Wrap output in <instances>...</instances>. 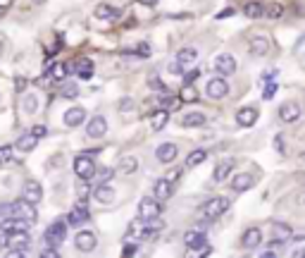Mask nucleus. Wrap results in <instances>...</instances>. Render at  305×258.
Returning <instances> with one entry per match:
<instances>
[{
  "instance_id": "obj_2",
  "label": "nucleus",
  "mask_w": 305,
  "mask_h": 258,
  "mask_svg": "<svg viewBox=\"0 0 305 258\" xmlns=\"http://www.w3.org/2000/svg\"><path fill=\"white\" fill-rule=\"evenodd\" d=\"M5 246L10 249V254L24 256V254L29 251V246H31V234H29V230H15V232H10Z\"/></svg>"
},
{
  "instance_id": "obj_44",
  "label": "nucleus",
  "mask_w": 305,
  "mask_h": 258,
  "mask_svg": "<svg viewBox=\"0 0 305 258\" xmlns=\"http://www.w3.org/2000/svg\"><path fill=\"white\" fill-rule=\"evenodd\" d=\"M200 74H203L200 70H188V72L184 74V84H193V81H196Z\"/></svg>"
},
{
  "instance_id": "obj_36",
  "label": "nucleus",
  "mask_w": 305,
  "mask_h": 258,
  "mask_svg": "<svg viewBox=\"0 0 305 258\" xmlns=\"http://www.w3.org/2000/svg\"><path fill=\"white\" fill-rule=\"evenodd\" d=\"M46 72L53 74V79H65L67 77V67H65V62H57V65H50Z\"/></svg>"
},
{
  "instance_id": "obj_14",
  "label": "nucleus",
  "mask_w": 305,
  "mask_h": 258,
  "mask_svg": "<svg viewBox=\"0 0 305 258\" xmlns=\"http://www.w3.org/2000/svg\"><path fill=\"white\" fill-rule=\"evenodd\" d=\"M15 218H24V220H29V222H36L38 213H36V208H34V203H29L26 199L15 201Z\"/></svg>"
},
{
  "instance_id": "obj_34",
  "label": "nucleus",
  "mask_w": 305,
  "mask_h": 258,
  "mask_svg": "<svg viewBox=\"0 0 305 258\" xmlns=\"http://www.w3.org/2000/svg\"><path fill=\"white\" fill-rule=\"evenodd\" d=\"M205 158H208V151H203V148H198V151H191V153H188V158H186V167L200 165V163H205Z\"/></svg>"
},
{
  "instance_id": "obj_21",
  "label": "nucleus",
  "mask_w": 305,
  "mask_h": 258,
  "mask_svg": "<svg viewBox=\"0 0 305 258\" xmlns=\"http://www.w3.org/2000/svg\"><path fill=\"white\" fill-rule=\"evenodd\" d=\"M93 196H95V201L98 203H112V199H115V189H112L108 182H100V184L93 189Z\"/></svg>"
},
{
  "instance_id": "obj_41",
  "label": "nucleus",
  "mask_w": 305,
  "mask_h": 258,
  "mask_svg": "<svg viewBox=\"0 0 305 258\" xmlns=\"http://www.w3.org/2000/svg\"><path fill=\"white\" fill-rule=\"evenodd\" d=\"M134 53H136L139 57H143V60H145V57H150V46H148V43H139Z\"/></svg>"
},
{
  "instance_id": "obj_58",
  "label": "nucleus",
  "mask_w": 305,
  "mask_h": 258,
  "mask_svg": "<svg viewBox=\"0 0 305 258\" xmlns=\"http://www.w3.org/2000/svg\"><path fill=\"white\" fill-rule=\"evenodd\" d=\"M301 158H303V160H305V153H303V155H301Z\"/></svg>"
},
{
  "instance_id": "obj_54",
  "label": "nucleus",
  "mask_w": 305,
  "mask_h": 258,
  "mask_svg": "<svg viewBox=\"0 0 305 258\" xmlns=\"http://www.w3.org/2000/svg\"><path fill=\"white\" fill-rule=\"evenodd\" d=\"M141 5H148V7H155L158 5V0H139Z\"/></svg>"
},
{
  "instance_id": "obj_13",
  "label": "nucleus",
  "mask_w": 305,
  "mask_h": 258,
  "mask_svg": "<svg viewBox=\"0 0 305 258\" xmlns=\"http://www.w3.org/2000/svg\"><path fill=\"white\" fill-rule=\"evenodd\" d=\"M241 246H243L246 251H253V249L262 246V230H260V227H248V230L243 232V237H241Z\"/></svg>"
},
{
  "instance_id": "obj_29",
  "label": "nucleus",
  "mask_w": 305,
  "mask_h": 258,
  "mask_svg": "<svg viewBox=\"0 0 305 258\" xmlns=\"http://www.w3.org/2000/svg\"><path fill=\"white\" fill-rule=\"evenodd\" d=\"M262 12H265V5H262V2H258V0H251V2H246V5H243V15H246L248 19L262 17Z\"/></svg>"
},
{
  "instance_id": "obj_22",
  "label": "nucleus",
  "mask_w": 305,
  "mask_h": 258,
  "mask_svg": "<svg viewBox=\"0 0 305 258\" xmlns=\"http://www.w3.org/2000/svg\"><path fill=\"white\" fill-rule=\"evenodd\" d=\"M205 122H208V117H205V112H186V115L181 117V127H186V129L203 127Z\"/></svg>"
},
{
  "instance_id": "obj_43",
  "label": "nucleus",
  "mask_w": 305,
  "mask_h": 258,
  "mask_svg": "<svg viewBox=\"0 0 305 258\" xmlns=\"http://www.w3.org/2000/svg\"><path fill=\"white\" fill-rule=\"evenodd\" d=\"M62 96H65V98H76V96H79V89H76L74 84H65V89H62Z\"/></svg>"
},
{
  "instance_id": "obj_46",
  "label": "nucleus",
  "mask_w": 305,
  "mask_h": 258,
  "mask_svg": "<svg viewBox=\"0 0 305 258\" xmlns=\"http://www.w3.org/2000/svg\"><path fill=\"white\" fill-rule=\"evenodd\" d=\"M31 134H34L36 139H43V136L48 134V127H43V125H36V127H31Z\"/></svg>"
},
{
  "instance_id": "obj_30",
  "label": "nucleus",
  "mask_w": 305,
  "mask_h": 258,
  "mask_svg": "<svg viewBox=\"0 0 305 258\" xmlns=\"http://www.w3.org/2000/svg\"><path fill=\"white\" fill-rule=\"evenodd\" d=\"M93 15H95L98 19H115V17H119V12H117L112 5H108V2H100V5H95Z\"/></svg>"
},
{
  "instance_id": "obj_8",
  "label": "nucleus",
  "mask_w": 305,
  "mask_h": 258,
  "mask_svg": "<svg viewBox=\"0 0 305 258\" xmlns=\"http://www.w3.org/2000/svg\"><path fill=\"white\" fill-rule=\"evenodd\" d=\"M205 93H208V98H212V101H222V98H227V96H229V84H227V79H224V77H215V79H210L208 86H205Z\"/></svg>"
},
{
  "instance_id": "obj_53",
  "label": "nucleus",
  "mask_w": 305,
  "mask_h": 258,
  "mask_svg": "<svg viewBox=\"0 0 305 258\" xmlns=\"http://www.w3.org/2000/svg\"><path fill=\"white\" fill-rule=\"evenodd\" d=\"M169 19H191L188 12H181V15H169Z\"/></svg>"
},
{
  "instance_id": "obj_19",
  "label": "nucleus",
  "mask_w": 305,
  "mask_h": 258,
  "mask_svg": "<svg viewBox=\"0 0 305 258\" xmlns=\"http://www.w3.org/2000/svg\"><path fill=\"white\" fill-rule=\"evenodd\" d=\"M253 182H255V177H253L251 172H238L232 180V189L236 194H241V191H248L253 186Z\"/></svg>"
},
{
  "instance_id": "obj_39",
  "label": "nucleus",
  "mask_w": 305,
  "mask_h": 258,
  "mask_svg": "<svg viewBox=\"0 0 305 258\" xmlns=\"http://www.w3.org/2000/svg\"><path fill=\"white\" fill-rule=\"evenodd\" d=\"M148 86H150L153 91H158V93H167V91H169V89H167V86L162 84L158 77H150V79H148Z\"/></svg>"
},
{
  "instance_id": "obj_17",
  "label": "nucleus",
  "mask_w": 305,
  "mask_h": 258,
  "mask_svg": "<svg viewBox=\"0 0 305 258\" xmlns=\"http://www.w3.org/2000/svg\"><path fill=\"white\" fill-rule=\"evenodd\" d=\"M22 199H26L29 203H34V206H36V203L43 199V189H41V184H38V182H34V180L24 182V189H22Z\"/></svg>"
},
{
  "instance_id": "obj_3",
  "label": "nucleus",
  "mask_w": 305,
  "mask_h": 258,
  "mask_svg": "<svg viewBox=\"0 0 305 258\" xmlns=\"http://www.w3.org/2000/svg\"><path fill=\"white\" fill-rule=\"evenodd\" d=\"M95 172H98V167L93 163V155H76L74 158V175L79 177V180H93L95 177Z\"/></svg>"
},
{
  "instance_id": "obj_27",
  "label": "nucleus",
  "mask_w": 305,
  "mask_h": 258,
  "mask_svg": "<svg viewBox=\"0 0 305 258\" xmlns=\"http://www.w3.org/2000/svg\"><path fill=\"white\" fill-rule=\"evenodd\" d=\"M272 234H274V239H279V241L293 239V230L288 227L286 222H274L272 225Z\"/></svg>"
},
{
  "instance_id": "obj_9",
  "label": "nucleus",
  "mask_w": 305,
  "mask_h": 258,
  "mask_svg": "<svg viewBox=\"0 0 305 258\" xmlns=\"http://www.w3.org/2000/svg\"><path fill=\"white\" fill-rule=\"evenodd\" d=\"M108 134V120L103 115H93L86 125V136L89 139H103Z\"/></svg>"
},
{
  "instance_id": "obj_12",
  "label": "nucleus",
  "mask_w": 305,
  "mask_h": 258,
  "mask_svg": "<svg viewBox=\"0 0 305 258\" xmlns=\"http://www.w3.org/2000/svg\"><path fill=\"white\" fill-rule=\"evenodd\" d=\"M215 72L219 77H232L236 72V57L229 55V53H222V55L215 57Z\"/></svg>"
},
{
  "instance_id": "obj_24",
  "label": "nucleus",
  "mask_w": 305,
  "mask_h": 258,
  "mask_svg": "<svg viewBox=\"0 0 305 258\" xmlns=\"http://www.w3.org/2000/svg\"><path fill=\"white\" fill-rule=\"evenodd\" d=\"M234 165H236V163H234V158H227V160H222V163L215 167V172H212V180H215V182H224V180H227V177L232 175Z\"/></svg>"
},
{
  "instance_id": "obj_37",
  "label": "nucleus",
  "mask_w": 305,
  "mask_h": 258,
  "mask_svg": "<svg viewBox=\"0 0 305 258\" xmlns=\"http://www.w3.org/2000/svg\"><path fill=\"white\" fill-rule=\"evenodd\" d=\"M141 218H136V220H131L129 222V234L131 237H143V232H145V227H141Z\"/></svg>"
},
{
  "instance_id": "obj_31",
  "label": "nucleus",
  "mask_w": 305,
  "mask_h": 258,
  "mask_svg": "<svg viewBox=\"0 0 305 258\" xmlns=\"http://www.w3.org/2000/svg\"><path fill=\"white\" fill-rule=\"evenodd\" d=\"M198 98H200V93H198L196 86H193V84H184V89H181V93H179L181 103H196Z\"/></svg>"
},
{
  "instance_id": "obj_47",
  "label": "nucleus",
  "mask_w": 305,
  "mask_h": 258,
  "mask_svg": "<svg viewBox=\"0 0 305 258\" xmlns=\"http://www.w3.org/2000/svg\"><path fill=\"white\" fill-rule=\"evenodd\" d=\"M139 251V246L136 244H124V249H122V256H134Z\"/></svg>"
},
{
  "instance_id": "obj_57",
  "label": "nucleus",
  "mask_w": 305,
  "mask_h": 258,
  "mask_svg": "<svg viewBox=\"0 0 305 258\" xmlns=\"http://www.w3.org/2000/svg\"><path fill=\"white\" fill-rule=\"evenodd\" d=\"M31 2H34V5H43L46 0H31Z\"/></svg>"
},
{
  "instance_id": "obj_16",
  "label": "nucleus",
  "mask_w": 305,
  "mask_h": 258,
  "mask_svg": "<svg viewBox=\"0 0 305 258\" xmlns=\"http://www.w3.org/2000/svg\"><path fill=\"white\" fill-rule=\"evenodd\" d=\"M248 53L255 57H265L269 53V38L267 36H253L248 41Z\"/></svg>"
},
{
  "instance_id": "obj_40",
  "label": "nucleus",
  "mask_w": 305,
  "mask_h": 258,
  "mask_svg": "<svg viewBox=\"0 0 305 258\" xmlns=\"http://www.w3.org/2000/svg\"><path fill=\"white\" fill-rule=\"evenodd\" d=\"M181 172H184V170H181V167H172V170H169V172H167V175H164V180H167V182H172V184H174V182H179V180H181Z\"/></svg>"
},
{
  "instance_id": "obj_7",
  "label": "nucleus",
  "mask_w": 305,
  "mask_h": 258,
  "mask_svg": "<svg viewBox=\"0 0 305 258\" xmlns=\"http://www.w3.org/2000/svg\"><path fill=\"white\" fill-rule=\"evenodd\" d=\"M74 246H76V251H81V254H91V251L98 246L95 232H91V230H79L76 237H74Z\"/></svg>"
},
{
  "instance_id": "obj_49",
  "label": "nucleus",
  "mask_w": 305,
  "mask_h": 258,
  "mask_svg": "<svg viewBox=\"0 0 305 258\" xmlns=\"http://www.w3.org/2000/svg\"><path fill=\"white\" fill-rule=\"evenodd\" d=\"M41 256H43V258H57L60 254H57V249L50 246V249H43V251H41Z\"/></svg>"
},
{
  "instance_id": "obj_25",
  "label": "nucleus",
  "mask_w": 305,
  "mask_h": 258,
  "mask_svg": "<svg viewBox=\"0 0 305 258\" xmlns=\"http://www.w3.org/2000/svg\"><path fill=\"white\" fill-rule=\"evenodd\" d=\"M167 122H169V110L160 108V110L153 112V117H150V129L153 131H162V129L167 127Z\"/></svg>"
},
{
  "instance_id": "obj_1",
  "label": "nucleus",
  "mask_w": 305,
  "mask_h": 258,
  "mask_svg": "<svg viewBox=\"0 0 305 258\" xmlns=\"http://www.w3.org/2000/svg\"><path fill=\"white\" fill-rule=\"evenodd\" d=\"M229 206H232V201L227 196H215V199H210L208 203H203L200 215H203V220H217V218H222L229 210Z\"/></svg>"
},
{
  "instance_id": "obj_6",
  "label": "nucleus",
  "mask_w": 305,
  "mask_h": 258,
  "mask_svg": "<svg viewBox=\"0 0 305 258\" xmlns=\"http://www.w3.org/2000/svg\"><path fill=\"white\" fill-rule=\"evenodd\" d=\"M301 103H296V101H286V103H282L279 105V110H277V117H279V122H284V125H291V122H298L301 120Z\"/></svg>"
},
{
  "instance_id": "obj_50",
  "label": "nucleus",
  "mask_w": 305,
  "mask_h": 258,
  "mask_svg": "<svg viewBox=\"0 0 305 258\" xmlns=\"http://www.w3.org/2000/svg\"><path fill=\"white\" fill-rule=\"evenodd\" d=\"M234 12H236V10H234V7H227V10H222V12H217V19H229L234 15Z\"/></svg>"
},
{
  "instance_id": "obj_51",
  "label": "nucleus",
  "mask_w": 305,
  "mask_h": 258,
  "mask_svg": "<svg viewBox=\"0 0 305 258\" xmlns=\"http://www.w3.org/2000/svg\"><path fill=\"white\" fill-rule=\"evenodd\" d=\"M10 153H12V146L0 148V160H7V158H10Z\"/></svg>"
},
{
  "instance_id": "obj_15",
  "label": "nucleus",
  "mask_w": 305,
  "mask_h": 258,
  "mask_svg": "<svg viewBox=\"0 0 305 258\" xmlns=\"http://www.w3.org/2000/svg\"><path fill=\"white\" fill-rule=\"evenodd\" d=\"M258 108L255 105H246V108H241V110L236 112V125L238 127H253L255 122H258Z\"/></svg>"
},
{
  "instance_id": "obj_26",
  "label": "nucleus",
  "mask_w": 305,
  "mask_h": 258,
  "mask_svg": "<svg viewBox=\"0 0 305 258\" xmlns=\"http://www.w3.org/2000/svg\"><path fill=\"white\" fill-rule=\"evenodd\" d=\"M36 144H38V139L31 134V131H26V134H22V136L17 139L15 148L22 151V153H29V151H34V148H36Z\"/></svg>"
},
{
  "instance_id": "obj_20",
  "label": "nucleus",
  "mask_w": 305,
  "mask_h": 258,
  "mask_svg": "<svg viewBox=\"0 0 305 258\" xmlns=\"http://www.w3.org/2000/svg\"><path fill=\"white\" fill-rule=\"evenodd\" d=\"M74 74H76L81 81H89L91 77H93V62H91L89 57L76 60V62H74Z\"/></svg>"
},
{
  "instance_id": "obj_33",
  "label": "nucleus",
  "mask_w": 305,
  "mask_h": 258,
  "mask_svg": "<svg viewBox=\"0 0 305 258\" xmlns=\"http://www.w3.org/2000/svg\"><path fill=\"white\" fill-rule=\"evenodd\" d=\"M262 17H267V19H282V17H284V5H282V2H269V5H265V12H262Z\"/></svg>"
},
{
  "instance_id": "obj_11",
  "label": "nucleus",
  "mask_w": 305,
  "mask_h": 258,
  "mask_svg": "<svg viewBox=\"0 0 305 258\" xmlns=\"http://www.w3.org/2000/svg\"><path fill=\"white\" fill-rule=\"evenodd\" d=\"M177 155H179V146H177L174 141H164V144H160V146L155 148V158H158L160 163H164V165L174 163Z\"/></svg>"
},
{
  "instance_id": "obj_35",
  "label": "nucleus",
  "mask_w": 305,
  "mask_h": 258,
  "mask_svg": "<svg viewBox=\"0 0 305 258\" xmlns=\"http://www.w3.org/2000/svg\"><path fill=\"white\" fill-rule=\"evenodd\" d=\"M36 108H38L36 96H34V93H26V96H24V101H22V110L26 112V115H34Z\"/></svg>"
},
{
  "instance_id": "obj_42",
  "label": "nucleus",
  "mask_w": 305,
  "mask_h": 258,
  "mask_svg": "<svg viewBox=\"0 0 305 258\" xmlns=\"http://www.w3.org/2000/svg\"><path fill=\"white\" fill-rule=\"evenodd\" d=\"M274 93H277V81H269L267 86H265L262 98H265V101H272V98H274Z\"/></svg>"
},
{
  "instance_id": "obj_52",
  "label": "nucleus",
  "mask_w": 305,
  "mask_h": 258,
  "mask_svg": "<svg viewBox=\"0 0 305 258\" xmlns=\"http://www.w3.org/2000/svg\"><path fill=\"white\" fill-rule=\"evenodd\" d=\"M277 254H279V251H274V249H267V251H260V256H262V258H274Z\"/></svg>"
},
{
  "instance_id": "obj_45",
  "label": "nucleus",
  "mask_w": 305,
  "mask_h": 258,
  "mask_svg": "<svg viewBox=\"0 0 305 258\" xmlns=\"http://www.w3.org/2000/svg\"><path fill=\"white\" fill-rule=\"evenodd\" d=\"M95 175H100V182H110V180L115 177V170H112V167H105L103 172H95Z\"/></svg>"
},
{
  "instance_id": "obj_18",
  "label": "nucleus",
  "mask_w": 305,
  "mask_h": 258,
  "mask_svg": "<svg viewBox=\"0 0 305 258\" xmlns=\"http://www.w3.org/2000/svg\"><path fill=\"white\" fill-rule=\"evenodd\" d=\"M172 194H174V184H172V182H167L164 177H162V180H158V182H155V186H153V196H155V199H158L160 203L167 201Z\"/></svg>"
},
{
  "instance_id": "obj_38",
  "label": "nucleus",
  "mask_w": 305,
  "mask_h": 258,
  "mask_svg": "<svg viewBox=\"0 0 305 258\" xmlns=\"http://www.w3.org/2000/svg\"><path fill=\"white\" fill-rule=\"evenodd\" d=\"M76 196H79L81 201H89V196H91L89 180H81V184H79V189H76Z\"/></svg>"
},
{
  "instance_id": "obj_23",
  "label": "nucleus",
  "mask_w": 305,
  "mask_h": 258,
  "mask_svg": "<svg viewBox=\"0 0 305 258\" xmlns=\"http://www.w3.org/2000/svg\"><path fill=\"white\" fill-rule=\"evenodd\" d=\"M84 120H86V110L79 108V105H76V108H70V110L65 112V125H67V127H79Z\"/></svg>"
},
{
  "instance_id": "obj_32",
  "label": "nucleus",
  "mask_w": 305,
  "mask_h": 258,
  "mask_svg": "<svg viewBox=\"0 0 305 258\" xmlns=\"http://www.w3.org/2000/svg\"><path fill=\"white\" fill-rule=\"evenodd\" d=\"M139 170V160L134 158V155H124L122 160H119V172L122 175H134Z\"/></svg>"
},
{
  "instance_id": "obj_48",
  "label": "nucleus",
  "mask_w": 305,
  "mask_h": 258,
  "mask_svg": "<svg viewBox=\"0 0 305 258\" xmlns=\"http://www.w3.org/2000/svg\"><path fill=\"white\" fill-rule=\"evenodd\" d=\"M117 108H119L122 112H124V110H131V108H134V101H131V98H122Z\"/></svg>"
},
{
  "instance_id": "obj_56",
  "label": "nucleus",
  "mask_w": 305,
  "mask_h": 258,
  "mask_svg": "<svg viewBox=\"0 0 305 258\" xmlns=\"http://www.w3.org/2000/svg\"><path fill=\"white\" fill-rule=\"evenodd\" d=\"M298 206H303V208H305V191L298 196Z\"/></svg>"
},
{
  "instance_id": "obj_5",
  "label": "nucleus",
  "mask_w": 305,
  "mask_h": 258,
  "mask_svg": "<svg viewBox=\"0 0 305 258\" xmlns=\"http://www.w3.org/2000/svg\"><path fill=\"white\" fill-rule=\"evenodd\" d=\"M162 213V203L155 199V196H143L141 201H139V218L141 220H153V218H158Z\"/></svg>"
},
{
  "instance_id": "obj_4",
  "label": "nucleus",
  "mask_w": 305,
  "mask_h": 258,
  "mask_svg": "<svg viewBox=\"0 0 305 258\" xmlns=\"http://www.w3.org/2000/svg\"><path fill=\"white\" fill-rule=\"evenodd\" d=\"M43 239H46V244L48 246H53V249H57L62 241L67 239V220H57L53 222L48 230H46V234H43Z\"/></svg>"
},
{
  "instance_id": "obj_55",
  "label": "nucleus",
  "mask_w": 305,
  "mask_h": 258,
  "mask_svg": "<svg viewBox=\"0 0 305 258\" xmlns=\"http://www.w3.org/2000/svg\"><path fill=\"white\" fill-rule=\"evenodd\" d=\"M274 146L279 148V153H284V144H282V139H274Z\"/></svg>"
},
{
  "instance_id": "obj_10",
  "label": "nucleus",
  "mask_w": 305,
  "mask_h": 258,
  "mask_svg": "<svg viewBox=\"0 0 305 258\" xmlns=\"http://www.w3.org/2000/svg\"><path fill=\"white\" fill-rule=\"evenodd\" d=\"M91 218L89 213V201H76V206L72 208V213L67 215V225H72V227H79V225H84V222Z\"/></svg>"
},
{
  "instance_id": "obj_28",
  "label": "nucleus",
  "mask_w": 305,
  "mask_h": 258,
  "mask_svg": "<svg viewBox=\"0 0 305 258\" xmlns=\"http://www.w3.org/2000/svg\"><path fill=\"white\" fill-rule=\"evenodd\" d=\"M198 55H200V53H198V48H193V46H186V48H181L179 53H177V60H179L181 65L186 67V65H193V62L198 60Z\"/></svg>"
}]
</instances>
